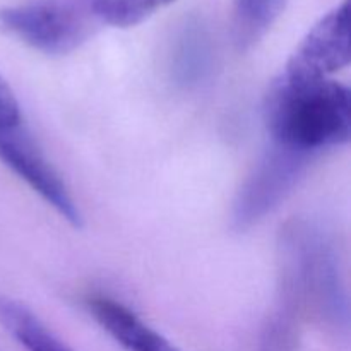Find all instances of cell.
<instances>
[{"instance_id":"9","label":"cell","mask_w":351,"mask_h":351,"mask_svg":"<svg viewBox=\"0 0 351 351\" xmlns=\"http://www.w3.org/2000/svg\"><path fill=\"white\" fill-rule=\"evenodd\" d=\"M0 324L26 351H71L26 305L0 297Z\"/></svg>"},{"instance_id":"7","label":"cell","mask_w":351,"mask_h":351,"mask_svg":"<svg viewBox=\"0 0 351 351\" xmlns=\"http://www.w3.org/2000/svg\"><path fill=\"white\" fill-rule=\"evenodd\" d=\"M88 308L96 322L127 351H180L160 332L144 324L134 312L112 298H89Z\"/></svg>"},{"instance_id":"4","label":"cell","mask_w":351,"mask_h":351,"mask_svg":"<svg viewBox=\"0 0 351 351\" xmlns=\"http://www.w3.org/2000/svg\"><path fill=\"white\" fill-rule=\"evenodd\" d=\"M312 158L273 143L237 194L232 213L235 230L245 232L271 215L304 177Z\"/></svg>"},{"instance_id":"6","label":"cell","mask_w":351,"mask_h":351,"mask_svg":"<svg viewBox=\"0 0 351 351\" xmlns=\"http://www.w3.org/2000/svg\"><path fill=\"white\" fill-rule=\"evenodd\" d=\"M350 58V0H343L312 26L285 69L312 77H329L348 67Z\"/></svg>"},{"instance_id":"11","label":"cell","mask_w":351,"mask_h":351,"mask_svg":"<svg viewBox=\"0 0 351 351\" xmlns=\"http://www.w3.org/2000/svg\"><path fill=\"white\" fill-rule=\"evenodd\" d=\"M96 24L132 27L175 0H81Z\"/></svg>"},{"instance_id":"10","label":"cell","mask_w":351,"mask_h":351,"mask_svg":"<svg viewBox=\"0 0 351 351\" xmlns=\"http://www.w3.org/2000/svg\"><path fill=\"white\" fill-rule=\"evenodd\" d=\"M287 0H235L233 36L240 50H249L271 29Z\"/></svg>"},{"instance_id":"12","label":"cell","mask_w":351,"mask_h":351,"mask_svg":"<svg viewBox=\"0 0 351 351\" xmlns=\"http://www.w3.org/2000/svg\"><path fill=\"white\" fill-rule=\"evenodd\" d=\"M261 351H300V319L276 307L261 332Z\"/></svg>"},{"instance_id":"1","label":"cell","mask_w":351,"mask_h":351,"mask_svg":"<svg viewBox=\"0 0 351 351\" xmlns=\"http://www.w3.org/2000/svg\"><path fill=\"white\" fill-rule=\"evenodd\" d=\"M278 307L339 331L348 328V291L335 242L322 226L295 218L278 240Z\"/></svg>"},{"instance_id":"8","label":"cell","mask_w":351,"mask_h":351,"mask_svg":"<svg viewBox=\"0 0 351 351\" xmlns=\"http://www.w3.org/2000/svg\"><path fill=\"white\" fill-rule=\"evenodd\" d=\"M213 43L199 23L185 24L175 38L170 53V75L178 88L192 89L209 77L213 71Z\"/></svg>"},{"instance_id":"13","label":"cell","mask_w":351,"mask_h":351,"mask_svg":"<svg viewBox=\"0 0 351 351\" xmlns=\"http://www.w3.org/2000/svg\"><path fill=\"white\" fill-rule=\"evenodd\" d=\"M16 123H21L19 103L12 89L0 75V125H16Z\"/></svg>"},{"instance_id":"3","label":"cell","mask_w":351,"mask_h":351,"mask_svg":"<svg viewBox=\"0 0 351 351\" xmlns=\"http://www.w3.org/2000/svg\"><path fill=\"white\" fill-rule=\"evenodd\" d=\"M95 27V19L81 0H27L0 9L2 33L47 55L77 50Z\"/></svg>"},{"instance_id":"2","label":"cell","mask_w":351,"mask_h":351,"mask_svg":"<svg viewBox=\"0 0 351 351\" xmlns=\"http://www.w3.org/2000/svg\"><path fill=\"white\" fill-rule=\"evenodd\" d=\"M264 117L273 143L315 156L350 141V89L285 69L267 91Z\"/></svg>"},{"instance_id":"5","label":"cell","mask_w":351,"mask_h":351,"mask_svg":"<svg viewBox=\"0 0 351 351\" xmlns=\"http://www.w3.org/2000/svg\"><path fill=\"white\" fill-rule=\"evenodd\" d=\"M0 161L26 182L45 202L72 226H81L82 216L60 175L48 163L29 134L16 125H0Z\"/></svg>"}]
</instances>
